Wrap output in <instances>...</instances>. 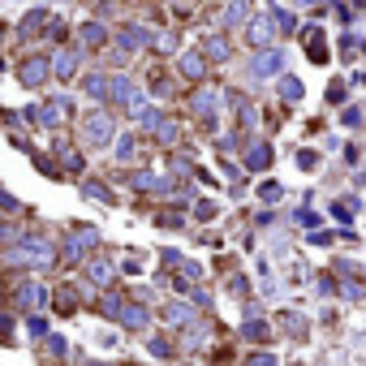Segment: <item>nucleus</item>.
Returning a JSON list of instances; mask_svg holds the SVG:
<instances>
[{"mask_svg": "<svg viewBox=\"0 0 366 366\" xmlns=\"http://www.w3.org/2000/svg\"><path fill=\"white\" fill-rule=\"evenodd\" d=\"M17 78H22V86L35 91L52 78V65H47V56H26V61H17Z\"/></svg>", "mask_w": 366, "mask_h": 366, "instance_id": "nucleus-1", "label": "nucleus"}, {"mask_svg": "<svg viewBox=\"0 0 366 366\" xmlns=\"http://www.w3.org/2000/svg\"><path fill=\"white\" fill-rule=\"evenodd\" d=\"M82 138H86L91 146H104V142L112 138V116H108V112H91L86 125H82Z\"/></svg>", "mask_w": 366, "mask_h": 366, "instance_id": "nucleus-2", "label": "nucleus"}, {"mask_svg": "<svg viewBox=\"0 0 366 366\" xmlns=\"http://www.w3.org/2000/svg\"><path fill=\"white\" fill-rule=\"evenodd\" d=\"M9 298H13L17 306H26V310H35V306L43 302V284H39V280H17V284L9 289Z\"/></svg>", "mask_w": 366, "mask_h": 366, "instance_id": "nucleus-3", "label": "nucleus"}, {"mask_svg": "<svg viewBox=\"0 0 366 366\" xmlns=\"http://www.w3.org/2000/svg\"><path fill=\"white\" fill-rule=\"evenodd\" d=\"M91 241H95V233H91V229H73V233H69V241H65V259H69V263H73V259H82Z\"/></svg>", "mask_w": 366, "mask_h": 366, "instance_id": "nucleus-4", "label": "nucleus"}, {"mask_svg": "<svg viewBox=\"0 0 366 366\" xmlns=\"http://www.w3.org/2000/svg\"><path fill=\"white\" fill-rule=\"evenodd\" d=\"M47 65H52V73H56L61 82H69V78H73V69H78V52H69V47H65V52L47 56Z\"/></svg>", "mask_w": 366, "mask_h": 366, "instance_id": "nucleus-5", "label": "nucleus"}, {"mask_svg": "<svg viewBox=\"0 0 366 366\" xmlns=\"http://www.w3.org/2000/svg\"><path fill=\"white\" fill-rule=\"evenodd\" d=\"M86 276H91L95 284H100V289H104V284L112 280V267H108L104 259H91V263H86Z\"/></svg>", "mask_w": 366, "mask_h": 366, "instance_id": "nucleus-6", "label": "nucleus"}, {"mask_svg": "<svg viewBox=\"0 0 366 366\" xmlns=\"http://www.w3.org/2000/svg\"><path fill=\"white\" fill-rule=\"evenodd\" d=\"M43 17H47L43 9H35V13H26V17H22V26H17V35H22V39H26V35H35V31L43 26Z\"/></svg>", "mask_w": 366, "mask_h": 366, "instance_id": "nucleus-7", "label": "nucleus"}, {"mask_svg": "<svg viewBox=\"0 0 366 366\" xmlns=\"http://www.w3.org/2000/svg\"><path fill=\"white\" fill-rule=\"evenodd\" d=\"M78 35H82L86 47H100V43H104V26H95V22H91V26H82Z\"/></svg>", "mask_w": 366, "mask_h": 366, "instance_id": "nucleus-8", "label": "nucleus"}, {"mask_svg": "<svg viewBox=\"0 0 366 366\" xmlns=\"http://www.w3.org/2000/svg\"><path fill=\"white\" fill-rule=\"evenodd\" d=\"M134 146H138V142H134V138H125V142H121V151H116V155H121V160H130V155H134Z\"/></svg>", "mask_w": 366, "mask_h": 366, "instance_id": "nucleus-9", "label": "nucleus"}, {"mask_svg": "<svg viewBox=\"0 0 366 366\" xmlns=\"http://www.w3.org/2000/svg\"><path fill=\"white\" fill-rule=\"evenodd\" d=\"M5 31H9V26H5V22H0V39H5Z\"/></svg>", "mask_w": 366, "mask_h": 366, "instance_id": "nucleus-10", "label": "nucleus"}]
</instances>
